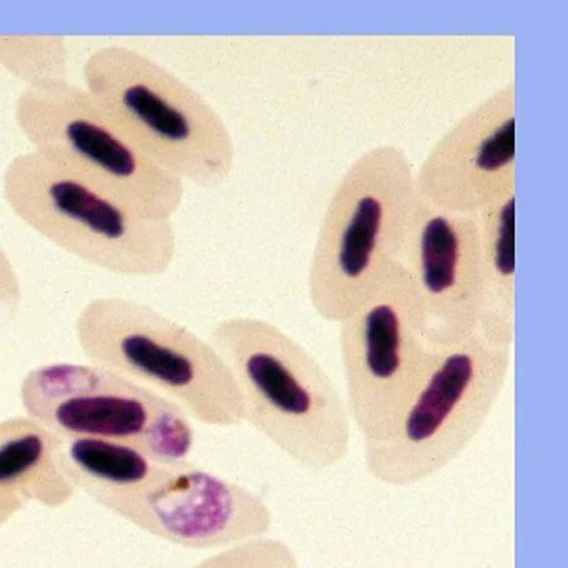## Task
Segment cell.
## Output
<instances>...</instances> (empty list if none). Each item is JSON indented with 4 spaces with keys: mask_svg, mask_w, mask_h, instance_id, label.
<instances>
[{
    "mask_svg": "<svg viewBox=\"0 0 568 568\" xmlns=\"http://www.w3.org/2000/svg\"><path fill=\"white\" fill-rule=\"evenodd\" d=\"M78 494L58 435L26 414L0 420V528L29 505L61 508Z\"/></svg>",
    "mask_w": 568,
    "mask_h": 568,
    "instance_id": "4fadbf2b",
    "label": "cell"
},
{
    "mask_svg": "<svg viewBox=\"0 0 568 568\" xmlns=\"http://www.w3.org/2000/svg\"><path fill=\"white\" fill-rule=\"evenodd\" d=\"M65 471L78 491L101 505L154 481L169 464L121 442L59 437Z\"/></svg>",
    "mask_w": 568,
    "mask_h": 568,
    "instance_id": "9a60e30c",
    "label": "cell"
},
{
    "mask_svg": "<svg viewBox=\"0 0 568 568\" xmlns=\"http://www.w3.org/2000/svg\"><path fill=\"white\" fill-rule=\"evenodd\" d=\"M2 197L45 241L109 274L161 277L178 257L172 221L141 214L36 152H21L6 165Z\"/></svg>",
    "mask_w": 568,
    "mask_h": 568,
    "instance_id": "5b68a950",
    "label": "cell"
},
{
    "mask_svg": "<svg viewBox=\"0 0 568 568\" xmlns=\"http://www.w3.org/2000/svg\"><path fill=\"white\" fill-rule=\"evenodd\" d=\"M101 507L145 534L192 550L225 548L271 534L262 495L194 462L169 465L154 481Z\"/></svg>",
    "mask_w": 568,
    "mask_h": 568,
    "instance_id": "30bf717a",
    "label": "cell"
},
{
    "mask_svg": "<svg viewBox=\"0 0 568 568\" xmlns=\"http://www.w3.org/2000/svg\"><path fill=\"white\" fill-rule=\"evenodd\" d=\"M19 398L58 437L121 442L169 465L194 454V420L178 404L101 365H39L22 378Z\"/></svg>",
    "mask_w": 568,
    "mask_h": 568,
    "instance_id": "ba28073f",
    "label": "cell"
},
{
    "mask_svg": "<svg viewBox=\"0 0 568 568\" xmlns=\"http://www.w3.org/2000/svg\"><path fill=\"white\" fill-rule=\"evenodd\" d=\"M192 568H301V564L287 541L265 535L221 548Z\"/></svg>",
    "mask_w": 568,
    "mask_h": 568,
    "instance_id": "e0dca14e",
    "label": "cell"
},
{
    "mask_svg": "<svg viewBox=\"0 0 568 568\" xmlns=\"http://www.w3.org/2000/svg\"><path fill=\"white\" fill-rule=\"evenodd\" d=\"M400 264L432 348L477 334L485 297L475 215L435 211L417 197Z\"/></svg>",
    "mask_w": 568,
    "mask_h": 568,
    "instance_id": "8fae6325",
    "label": "cell"
},
{
    "mask_svg": "<svg viewBox=\"0 0 568 568\" xmlns=\"http://www.w3.org/2000/svg\"><path fill=\"white\" fill-rule=\"evenodd\" d=\"M84 89L151 161L199 187L231 179L235 141L214 105L174 72L128 45L89 55Z\"/></svg>",
    "mask_w": 568,
    "mask_h": 568,
    "instance_id": "3957f363",
    "label": "cell"
},
{
    "mask_svg": "<svg viewBox=\"0 0 568 568\" xmlns=\"http://www.w3.org/2000/svg\"><path fill=\"white\" fill-rule=\"evenodd\" d=\"M414 172L404 149L381 144L335 185L308 265V301L322 321L341 324L400 265L417 204Z\"/></svg>",
    "mask_w": 568,
    "mask_h": 568,
    "instance_id": "7a4b0ae2",
    "label": "cell"
},
{
    "mask_svg": "<svg viewBox=\"0 0 568 568\" xmlns=\"http://www.w3.org/2000/svg\"><path fill=\"white\" fill-rule=\"evenodd\" d=\"M0 68L26 88L69 79L64 36L0 34Z\"/></svg>",
    "mask_w": 568,
    "mask_h": 568,
    "instance_id": "2e32d148",
    "label": "cell"
},
{
    "mask_svg": "<svg viewBox=\"0 0 568 568\" xmlns=\"http://www.w3.org/2000/svg\"><path fill=\"white\" fill-rule=\"evenodd\" d=\"M21 308V277L4 245L0 244V328L14 324Z\"/></svg>",
    "mask_w": 568,
    "mask_h": 568,
    "instance_id": "ac0fdd59",
    "label": "cell"
},
{
    "mask_svg": "<svg viewBox=\"0 0 568 568\" xmlns=\"http://www.w3.org/2000/svg\"><path fill=\"white\" fill-rule=\"evenodd\" d=\"M511 348L477 332L437 351L387 437L364 445L367 474L387 487H412L464 454L504 392Z\"/></svg>",
    "mask_w": 568,
    "mask_h": 568,
    "instance_id": "8992f818",
    "label": "cell"
},
{
    "mask_svg": "<svg viewBox=\"0 0 568 568\" xmlns=\"http://www.w3.org/2000/svg\"><path fill=\"white\" fill-rule=\"evenodd\" d=\"M517 89L508 81L465 112L414 172L418 201L435 211L475 215L515 191Z\"/></svg>",
    "mask_w": 568,
    "mask_h": 568,
    "instance_id": "7c38bea8",
    "label": "cell"
},
{
    "mask_svg": "<svg viewBox=\"0 0 568 568\" xmlns=\"http://www.w3.org/2000/svg\"><path fill=\"white\" fill-rule=\"evenodd\" d=\"M14 119L39 158L141 214L172 221L181 209L184 182L139 151L88 91L69 79L24 88Z\"/></svg>",
    "mask_w": 568,
    "mask_h": 568,
    "instance_id": "52a82bcc",
    "label": "cell"
},
{
    "mask_svg": "<svg viewBox=\"0 0 568 568\" xmlns=\"http://www.w3.org/2000/svg\"><path fill=\"white\" fill-rule=\"evenodd\" d=\"M209 341L237 385L244 424L307 470H332L348 457L352 422L344 395L301 342L248 315L219 322Z\"/></svg>",
    "mask_w": 568,
    "mask_h": 568,
    "instance_id": "6da1fadb",
    "label": "cell"
},
{
    "mask_svg": "<svg viewBox=\"0 0 568 568\" xmlns=\"http://www.w3.org/2000/svg\"><path fill=\"white\" fill-rule=\"evenodd\" d=\"M89 364L111 368L178 404L209 427L244 424L234 377L211 341L134 298L95 297L75 317Z\"/></svg>",
    "mask_w": 568,
    "mask_h": 568,
    "instance_id": "277c9868",
    "label": "cell"
},
{
    "mask_svg": "<svg viewBox=\"0 0 568 568\" xmlns=\"http://www.w3.org/2000/svg\"><path fill=\"white\" fill-rule=\"evenodd\" d=\"M515 191L475 214L484 271V315L478 334L498 344L515 342Z\"/></svg>",
    "mask_w": 568,
    "mask_h": 568,
    "instance_id": "5bb4252c",
    "label": "cell"
},
{
    "mask_svg": "<svg viewBox=\"0 0 568 568\" xmlns=\"http://www.w3.org/2000/svg\"><path fill=\"white\" fill-rule=\"evenodd\" d=\"M338 347L352 428L364 445L377 444L387 437L437 354L425 338L402 264L338 324Z\"/></svg>",
    "mask_w": 568,
    "mask_h": 568,
    "instance_id": "9c48e42d",
    "label": "cell"
}]
</instances>
